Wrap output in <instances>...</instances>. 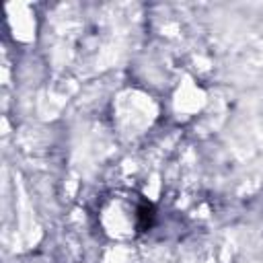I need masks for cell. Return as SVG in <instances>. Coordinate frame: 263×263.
<instances>
[{"label":"cell","instance_id":"1","mask_svg":"<svg viewBox=\"0 0 263 263\" xmlns=\"http://www.w3.org/2000/svg\"><path fill=\"white\" fill-rule=\"evenodd\" d=\"M154 220H156V210H154V205L152 203H148V201H142L138 208H136V226H138V230H150L152 228V224H154Z\"/></svg>","mask_w":263,"mask_h":263}]
</instances>
